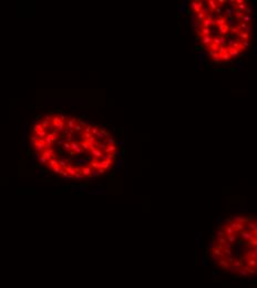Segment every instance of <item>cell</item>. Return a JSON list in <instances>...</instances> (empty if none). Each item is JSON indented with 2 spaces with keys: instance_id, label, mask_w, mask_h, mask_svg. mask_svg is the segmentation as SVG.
<instances>
[{
  "instance_id": "cell-1",
  "label": "cell",
  "mask_w": 257,
  "mask_h": 288,
  "mask_svg": "<svg viewBox=\"0 0 257 288\" xmlns=\"http://www.w3.org/2000/svg\"><path fill=\"white\" fill-rule=\"evenodd\" d=\"M50 123H51V125L59 132V133H60V132H63L64 130H65V122L62 121L61 119L59 118V115H52Z\"/></svg>"
},
{
  "instance_id": "cell-2",
  "label": "cell",
  "mask_w": 257,
  "mask_h": 288,
  "mask_svg": "<svg viewBox=\"0 0 257 288\" xmlns=\"http://www.w3.org/2000/svg\"><path fill=\"white\" fill-rule=\"evenodd\" d=\"M41 156L44 157L47 161H49V160H51V159H55V153L51 147H48V149H44V150L42 151Z\"/></svg>"
},
{
  "instance_id": "cell-3",
  "label": "cell",
  "mask_w": 257,
  "mask_h": 288,
  "mask_svg": "<svg viewBox=\"0 0 257 288\" xmlns=\"http://www.w3.org/2000/svg\"><path fill=\"white\" fill-rule=\"evenodd\" d=\"M191 7H192L193 11L197 15V13H199L201 11H202V8L204 7V3H203V1L196 0V1H192V2H191Z\"/></svg>"
},
{
  "instance_id": "cell-4",
  "label": "cell",
  "mask_w": 257,
  "mask_h": 288,
  "mask_svg": "<svg viewBox=\"0 0 257 288\" xmlns=\"http://www.w3.org/2000/svg\"><path fill=\"white\" fill-rule=\"evenodd\" d=\"M71 151L72 152H74V154H81L83 153L84 151L82 150V147L80 146V144H79V142L77 141H71Z\"/></svg>"
},
{
  "instance_id": "cell-5",
  "label": "cell",
  "mask_w": 257,
  "mask_h": 288,
  "mask_svg": "<svg viewBox=\"0 0 257 288\" xmlns=\"http://www.w3.org/2000/svg\"><path fill=\"white\" fill-rule=\"evenodd\" d=\"M89 152L91 153V155H93V159H100V157H102V155L104 154L102 151L100 150V149H98L95 145H94V146H91L90 150H89Z\"/></svg>"
},
{
  "instance_id": "cell-6",
  "label": "cell",
  "mask_w": 257,
  "mask_h": 288,
  "mask_svg": "<svg viewBox=\"0 0 257 288\" xmlns=\"http://www.w3.org/2000/svg\"><path fill=\"white\" fill-rule=\"evenodd\" d=\"M32 147H33V150H35L37 153L42 152V151L45 149V143H44V141H43V139H40V140L35 143V146H32Z\"/></svg>"
},
{
  "instance_id": "cell-7",
  "label": "cell",
  "mask_w": 257,
  "mask_h": 288,
  "mask_svg": "<svg viewBox=\"0 0 257 288\" xmlns=\"http://www.w3.org/2000/svg\"><path fill=\"white\" fill-rule=\"evenodd\" d=\"M80 170H81V174L84 176V179H85V177H90V176H92V172H93V170H92L89 165L82 166Z\"/></svg>"
},
{
  "instance_id": "cell-8",
  "label": "cell",
  "mask_w": 257,
  "mask_h": 288,
  "mask_svg": "<svg viewBox=\"0 0 257 288\" xmlns=\"http://www.w3.org/2000/svg\"><path fill=\"white\" fill-rule=\"evenodd\" d=\"M226 50H227V53H228V55H229L231 58L237 57V55L241 53V51H239L238 49L234 48V47H226Z\"/></svg>"
},
{
  "instance_id": "cell-9",
  "label": "cell",
  "mask_w": 257,
  "mask_h": 288,
  "mask_svg": "<svg viewBox=\"0 0 257 288\" xmlns=\"http://www.w3.org/2000/svg\"><path fill=\"white\" fill-rule=\"evenodd\" d=\"M212 42L217 45H224V47H226V40H225L224 37H215V38H212Z\"/></svg>"
},
{
  "instance_id": "cell-10",
  "label": "cell",
  "mask_w": 257,
  "mask_h": 288,
  "mask_svg": "<svg viewBox=\"0 0 257 288\" xmlns=\"http://www.w3.org/2000/svg\"><path fill=\"white\" fill-rule=\"evenodd\" d=\"M78 119L75 118H68V121H67V128L68 129H71V130H73L74 125H75V123H77Z\"/></svg>"
},
{
  "instance_id": "cell-11",
  "label": "cell",
  "mask_w": 257,
  "mask_h": 288,
  "mask_svg": "<svg viewBox=\"0 0 257 288\" xmlns=\"http://www.w3.org/2000/svg\"><path fill=\"white\" fill-rule=\"evenodd\" d=\"M58 165L61 167L62 170H64L65 167L69 166V165H71V164H70V162H69L68 160H65V159H59L58 160Z\"/></svg>"
},
{
  "instance_id": "cell-12",
  "label": "cell",
  "mask_w": 257,
  "mask_h": 288,
  "mask_svg": "<svg viewBox=\"0 0 257 288\" xmlns=\"http://www.w3.org/2000/svg\"><path fill=\"white\" fill-rule=\"evenodd\" d=\"M225 23H226V19H225L224 16H219L218 18H216L214 20V25H216L217 27H221L223 25H225Z\"/></svg>"
},
{
  "instance_id": "cell-13",
  "label": "cell",
  "mask_w": 257,
  "mask_h": 288,
  "mask_svg": "<svg viewBox=\"0 0 257 288\" xmlns=\"http://www.w3.org/2000/svg\"><path fill=\"white\" fill-rule=\"evenodd\" d=\"M116 150H118L116 144H113V145H108V146H106V149L104 150V153H105V154H113Z\"/></svg>"
},
{
  "instance_id": "cell-14",
  "label": "cell",
  "mask_w": 257,
  "mask_h": 288,
  "mask_svg": "<svg viewBox=\"0 0 257 288\" xmlns=\"http://www.w3.org/2000/svg\"><path fill=\"white\" fill-rule=\"evenodd\" d=\"M207 5H208V8L211 9V11H215L216 8L219 6L216 0H208L207 1Z\"/></svg>"
},
{
  "instance_id": "cell-15",
  "label": "cell",
  "mask_w": 257,
  "mask_h": 288,
  "mask_svg": "<svg viewBox=\"0 0 257 288\" xmlns=\"http://www.w3.org/2000/svg\"><path fill=\"white\" fill-rule=\"evenodd\" d=\"M64 171L69 174L70 176H72V177H74V175L77 174V171H75V167L72 166V165H69V166H67L65 169H64Z\"/></svg>"
},
{
  "instance_id": "cell-16",
  "label": "cell",
  "mask_w": 257,
  "mask_h": 288,
  "mask_svg": "<svg viewBox=\"0 0 257 288\" xmlns=\"http://www.w3.org/2000/svg\"><path fill=\"white\" fill-rule=\"evenodd\" d=\"M47 165H48V167L52 171L53 169H54V167L58 166V160H57V159H51V160H49V161H48Z\"/></svg>"
},
{
  "instance_id": "cell-17",
  "label": "cell",
  "mask_w": 257,
  "mask_h": 288,
  "mask_svg": "<svg viewBox=\"0 0 257 288\" xmlns=\"http://www.w3.org/2000/svg\"><path fill=\"white\" fill-rule=\"evenodd\" d=\"M43 141H44V143H45V149H48V147H51V145H52L51 134H50V133H48V134L45 135V138L43 139Z\"/></svg>"
},
{
  "instance_id": "cell-18",
  "label": "cell",
  "mask_w": 257,
  "mask_h": 288,
  "mask_svg": "<svg viewBox=\"0 0 257 288\" xmlns=\"http://www.w3.org/2000/svg\"><path fill=\"white\" fill-rule=\"evenodd\" d=\"M238 37L241 40H244V41H248V39L251 38V33H247L245 31H241L238 33Z\"/></svg>"
},
{
  "instance_id": "cell-19",
  "label": "cell",
  "mask_w": 257,
  "mask_h": 288,
  "mask_svg": "<svg viewBox=\"0 0 257 288\" xmlns=\"http://www.w3.org/2000/svg\"><path fill=\"white\" fill-rule=\"evenodd\" d=\"M102 161H106V162H111V163H113V161H114V155L113 154H103L102 155Z\"/></svg>"
},
{
  "instance_id": "cell-20",
  "label": "cell",
  "mask_w": 257,
  "mask_h": 288,
  "mask_svg": "<svg viewBox=\"0 0 257 288\" xmlns=\"http://www.w3.org/2000/svg\"><path fill=\"white\" fill-rule=\"evenodd\" d=\"M229 28L231 27H228L226 23L225 25H223V26H221V27H218V31L222 33V35H227L228 32H229Z\"/></svg>"
},
{
  "instance_id": "cell-21",
  "label": "cell",
  "mask_w": 257,
  "mask_h": 288,
  "mask_svg": "<svg viewBox=\"0 0 257 288\" xmlns=\"http://www.w3.org/2000/svg\"><path fill=\"white\" fill-rule=\"evenodd\" d=\"M214 26V20L213 19H204L203 21V28H209Z\"/></svg>"
},
{
  "instance_id": "cell-22",
  "label": "cell",
  "mask_w": 257,
  "mask_h": 288,
  "mask_svg": "<svg viewBox=\"0 0 257 288\" xmlns=\"http://www.w3.org/2000/svg\"><path fill=\"white\" fill-rule=\"evenodd\" d=\"M84 141L87 142L88 145H89L90 147H91V146H94V145H95V143L98 142V141H96V138L94 136V135H92V136H91L90 139H88V140H84Z\"/></svg>"
},
{
  "instance_id": "cell-23",
  "label": "cell",
  "mask_w": 257,
  "mask_h": 288,
  "mask_svg": "<svg viewBox=\"0 0 257 288\" xmlns=\"http://www.w3.org/2000/svg\"><path fill=\"white\" fill-rule=\"evenodd\" d=\"M202 42H203V45H211L212 43V37L211 35H203Z\"/></svg>"
},
{
  "instance_id": "cell-24",
  "label": "cell",
  "mask_w": 257,
  "mask_h": 288,
  "mask_svg": "<svg viewBox=\"0 0 257 288\" xmlns=\"http://www.w3.org/2000/svg\"><path fill=\"white\" fill-rule=\"evenodd\" d=\"M51 134V140H52V143H54V142H57L58 141V139H59V132L57 131V130H53V131L50 133Z\"/></svg>"
},
{
  "instance_id": "cell-25",
  "label": "cell",
  "mask_w": 257,
  "mask_h": 288,
  "mask_svg": "<svg viewBox=\"0 0 257 288\" xmlns=\"http://www.w3.org/2000/svg\"><path fill=\"white\" fill-rule=\"evenodd\" d=\"M38 123H39V124H40V125H41V126H42V129H43V130H45V131H47V129H48V126H49V125H50V122H49V121H47V120H44V119H43V120H40V121H39Z\"/></svg>"
},
{
  "instance_id": "cell-26",
  "label": "cell",
  "mask_w": 257,
  "mask_h": 288,
  "mask_svg": "<svg viewBox=\"0 0 257 288\" xmlns=\"http://www.w3.org/2000/svg\"><path fill=\"white\" fill-rule=\"evenodd\" d=\"M33 134L37 135L39 139H44L45 135L48 134V132L45 131V130H41V131H38V132H35V133H33Z\"/></svg>"
},
{
  "instance_id": "cell-27",
  "label": "cell",
  "mask_w": 257,
  "mask_h": 288,
  "mask_svg": "<svg viewBox=\"0 0 257 288\" xmlns=\"http://www.w3.org/2000/svg\"><path fill=\"white\" fill-rule=\"evenodd\" d=\"M219 59H221V61H226V62H228V61H231L232 58L228 55L227 52H225L223 55H219Z\"/></svg>"
},
{
  "instance_id": "cell-28",
  "label": "cell",
  "mask_w": 257,
  "mask_h": 288,
  "mask_svg": "<svg viewBox=\"0 0 257 288\" xmlns=\"http://www.w3.org/2000/svg\"><path fill=\"white\" fill-rule=\"evenodd\" d=\"M62 149H63V151L64 152H70L71 151V144L69 143V142H64L63 144H62Z\"/></svg>"
},
{
  "instance_id": "cell-29",
  "label": "cell",
  "mask_w": 257,
  "mask_h": 288,
  "mask_svg": "<svg viewBox=\"0 0 257 288\" xmlns=\"http://www.w3.org/2000/svg\"><path fill=\"white\" fill-rule=\"evenodd\" d=\"M79 144H80V146L82 147V150H83V151H85V152H89V150H90V146L88 145V143L84 141V140L81 142V143H79Z\"/></svg>"
},
{
  "instance_id": "cell-30",
  "label": "cell",
  "mask_w": 257,
  "mask_h": 288,
  "mask_svg": "<svg viewBox=\"0 0 257 288\" xmlns=\"http://www.w3.org/2000/svg\"><path fill=\"white\" fill-rule=\"evenodd\" d=\"M95 146L98 147V149H100V150L102 149V150L104 151V150L106 149V146H108V145L105 144V142H102V141H101V142H96V143H95Z\"/></svg>"
},
{
  "instance_id": "cell-31",
  "label": "cell",
  "mask_w": 257,
  "mask_h": 288,
  "mask_svg": "<svg viewBox=\"0 0 257 288\" xmlns=\"http://www.w3.org/2000/svg\"><path fill=\"white\" fill-rule=\"evenodd\" d=\"M29 139H30V141H31L32 146H35V143H37V142H38L39 140H40V139H39L38 136H37V135H35V134L30 135V138H29Z\"/></svg>"
},
{
  "instance_id": "cell-32",
  "label": "cell",
  "mask_w": 257,
  "mask_h": 288,
  "mask_svg": "<svg viewBox=\"0 0 257 288\" xmlns=\"http://www.w3.org/2000/svg\"><path fill=\"white\" fill-rule=\"evenodd\" d=\"M41 130H43V129H42V126L39 123H35V125L32 126V132L33 133H35V132H38V131H41Z\"/></svg>"
},
{
  "instance_id": "cell-33",
  "label": "cell",
  "mask_w": 257,
  "mask_h": 288,
  "mask_svg": "<svg viewBox=\"0 0 257 288\" xmlns=\"http://www.w3.org/2000/svg\"><path fill=\"white\" fill-rule=\"evenodd\" d=\"M246 7H247V5H246V2H244V3H242V5H238V6H236V10L244 12L245 9H246Z\"/></svg>"
},
{
  "instance_id": "cell-34",
  "label": "cell",
  "mask_w": 257,
  "mask_h": 288,
  "mask_svg": "<svg viewBox=\"0 0 257 288\" xmlns=\"http://www.w3.org/2000/svg\"><path fill=\"white\" fill-rule=\"evenodd\" d=\"M242 20L244 21V23H246V25H248V23L252 21V17L248 16V15H244L243 16V18H242Z\"/></svg>"
},
{
  "instance_id": "cell-35",
  "label": "cell",
  "mask_w": 257,
  "mask_h": 288,
  "mask_svg": "<svg viewBox=\"0 0 257 288\" xmlns=\"http://www.w3.org/2000/svg\"><path fill=\"white\" fill-rule=\"evenodd\" d=\"M208 47V49H211V51H215V52H217V50H218V47L219 45H215V43H211V45H207Z\"/></svg>"
},
{
  "instance_id": "cell-36",
  "label": "cell",
  "mask_w": 257,
  "mask_h": 288,
  "mask_svg": "<svg viewBox=\"0 0 257 288\" xmlns=\"http://www.w3.org/2000/svg\"><path fill=\"white\" fill-rule=\"evenodd\" d=\"M104 142H105V144H106V145H113V144H116L115 140H114V139H113V138H108V139H106V140H105V141H104Z\"/></svg>"
},
{
  "instance_id": "cell-37",
  "label": "cell",
  "mask_w": 257,
  "mask_h": 288,
  "mask_svg": "<svg viewBox=\"0 0 257 288\" xmlns=\"http://www.w3.org/2000/svg\"><path fill=\"white\" fill-rule=\"evenodd\" d=\"M201 32H202L203 35H211V29L209 28H203Z\"/></svg>"
},
{
  "instance_id": "cell-38",
  "label": "cell",
  "mask_w": 257,
  "mask_h": 288,
  "mask_svg": "<svg viewBox=\"0 0 257 288\" xmlns=\"http://www.w3.org/2000/svg\"><path fill=\"white\" fill-rule=\"evenodd\" d=\"M245 13L242 12V11H238V10H236V12H235V17H236V19L237 20H242V18H243V16H244Z\"/></svg>"
},
{
  "instance_id": "cell-39",
  "label": "cell",
  "mask_w": 257,
  "mask_h": 288,
  "mask_svg": "<svg viewBox=\"0 0 257 288\" xmlns=\"http://www.w3.org/2000/svg\"><path fill=\"white\" fill-rule=\"evenodd\" d=\"M83 130V128L81 126L79 123H78V121H77V123H75V125H74V128H73V131H75V132H81Z\"/></svg>"
},
{
  "instance_id": "cell-40",
  "label": "cell",
  "mask_w": 257,
  "mask_h": 288,
  "mask_svg": "<svg viewBox=\"0 0 257 288\" xmlns=\"http://www.w3.org/2000/svg\"><path fill=\"white\" fill-rule=\"evenodd\" d=\"M229 30L232 31V33H234V35H238V33L241 32V30L237 28V27H232V28H229Z\"/></svg>"
},
{
  "instance_id": "cell-41",
  "label": "cell",
  "mask_w": 257,
  "mask_h": 288,
  "mask_svg": "<svg viewBox=\"0 0 257 288\" xmlns=\"http://www.w3.org/2000/svg\"><path fill=\"white\" fill-rule=\"evenodd\" d=\"M38 160H39V162H40V164H42V165H47V163H48V161L45 160L44 157H42L41 155H39Z\"/></svg>"
},
{
  "instance_id": "cell-42",
  "label": "cell",
  "mask_w": 257,
  "mask_h": 288,
  "mask_svg": "<svg viewBox=\"0 0 257 288\" xmlns=\"http://www.w3.org/2000/svg\"><path fill=\"white\" fill-rule=\"evenodd\" d=\"M208 55L211 58H213V59H215V58H218L219 57V55L217 53V52H215V51H211L209 50V52H208Z\"/></svg>"
},
{
  "instance_id": "cell-43",
  "label": "cell",
  "mask_w": 257,
  "mask_h": 288,
  "mask_svg": "<svg viewBox=\"0 0 257 288\" xmlns=\"http://www.w3.org/2000/svg\"><path fill=\"white\" fill-rule=\"evenodd\" d=\"M98 132H99V126H95V125H94V126H92V129H91V134L95 135Z\"/></svg>"
},
{
  "instance_id": "cell-44",
  "label": "cell",
  "mask_w": 257,
  "mask_h": 288,
  "mask_svg": "<svg viewBox=\"0 0 257 288\" xmlns=\"http://www.w3.org/2000/svg\"><path fill=\"white\" fill-rule=\"evenodd\" d=\"M61 171H62V169H61V167H60V166H59V165H58V166H57V167H54V169L52 170V172L54 173V174H59V175H60V173H61Z\"/></svg>"
},
{
  "instance_id": "cell-45",
  "label": "cell",
  "mask_w": 257,
  "mask_h": 288,
  "mask_svg": "<svg viewBox=\"0 0 257 288\" xmlns=\"http://www.w3.org/2000/svg\"><path fill=\"white\" fill-rule=\"evenodd\" d=\"M91 136H92L91 133H87V132H83V133H82V138H83V140H88V139H90Z\"/></svg>"
},
{
  "instance_id": "cell-46",
  "label": "cell",
  "mask_w": 257,
  "mask_h": 288,
  "mask_svg": "<svg viewBox=\"0 0 257 288\" xmlns=\"http://www.w3.org/2000/svg\"><path fill=\"white\" fill-rule=\"evenodd\" d=\"M73 179H84V176L82 175L81 173H77V174L74 175Z\"/></svg>"
},
{
  "instance_id": "cell-47",
  "label": "cell",
  "mask_w": 257,
  "mask_h": 288,
  "mask_svg": "<svg viewBox=\"0 0 257 288\" xmlns=\"http://www.w3.org/2000/svg\"><path fill=\"white\" fill-rule=\"evenodd\" d=\"M91 129H92V126H91L90 124L87 125V126L84 128V132H87V133H91Z\"/></svg>"
},
{
  "instance_id": "cell-48",
  "label": "cell",
  "mask_w": 257,
  "mask_h": 288,
  "mask_svg": "<svg viewBox=\"0 0 257 288\" xmlns=\"http://www.w3.org/2000/svg\"><path fill=\"white\" fill-rule=\"evenodd\" d=\"M78 122H79V124H80V125H81V126H82V128H83V129L85 128V126H87V123H85V122H84V121H81V120H78Z\"/></svg>"
},
{
  "instance_id": "cell-49",
  "label": "cell",
  "mask_w": 257,
  "mask_h": 288,
  "mask_svg": "<svg viewBox=\"0 0 257 288\" xmlns=\"http://www.w3.org/2000/svg\"><path fill=\"white\" fill-rule=\"evenodd\" d=\"M113 155H114V156H121V155H122V152H120V151L116 150L115 152L113 153Z\"/></svg>"
},
{
  "instance_id": "cell-50",
  "label": "cell",
  "mask_w": 257,
  "mask_h": 288,
  "mask_svg": "<svg viewBox=\"0 0 257 288\" xmlns=\"http://www.w3.org/2000/svg\"><path fill=\"white\" fill-rule=\"evenodd\" d=\"M59 118L61 119L62 121H64L65 119H68V116H67V115H64V114H62V113H61V114H59Z\"/></svg>"
},
{
  "instance_id": "cell-51",
  "label": "cell",
  "mask_w": 257,
  "mask_h": 288,
  "mask_svg": "<svg viewBox=\"0 0 257 288\" xmlns=\"http://www.w3.org/2000/svg\"><path fill=\"white\" fill-rule=\"evenodd\" d=\"M64 142H65V140H64V139H62V140H60V141L58 142V144H59V145H62Z\"/></svg>"
},
{
  "instance_id": "cell-52",
  "label": "cell",
  "mask_w": 257,
  "mask_h": 288,
  "mask_svg": "<svg viewBox=\"0 0 257 288\" xmlns=\"http://www.w3.org/2000/svg\"><path fill=\"white\" fill-rule=\"evenodd\" d=\"M197 35H198L199 38H201V37H203V35H202V32H201V30H197Z\"/></svg>"
}]
</instances>
